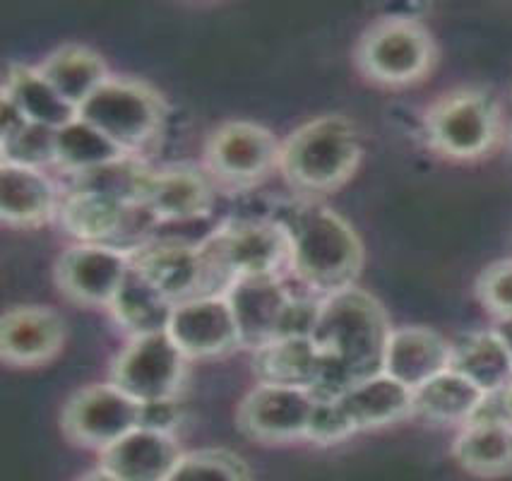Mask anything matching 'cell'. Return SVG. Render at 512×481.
I'll return each mask as SVG.
<instances>
[{"label":"cell","instance_id":"cell-1","mask_svg":"<svg viewBox=\"0 0 512 481\" xmlns=\"http://www.w3.org/2000/svg\"><path fill=\"white\" fill-rule=\"evenodd\" d=\"M390 335L388 313L366 289L323 296L311 335L327 364L320 397H337L359 380L383 373Z\"/></svg>","mask_w":512,"mask_h":481},{"label":"cell","instance_id":"cell-2","mask_svg":"<svg viewBox=\"0 0 512 481\" xmlns=\"http://www.w3.org/2000/svg\"><path fill=\"white\" fill-rule=\"evenodd\" d=\"M289 234V267L318 299L356 287L363 243L339 212L323 203H301L282 222Z\"/></svg>","mask_w":512,"mask_h":481},{"label":"cell","instance_id":"cell-3","mask_svg":"<svg viewBox=\"0 0 512 481\" xmlns=\"http://www.w3.org/2000/svg\"><path fill=\"white\" fill-rule=\"evenodd\" d=\"M361 135L347 116H315L282 142L279 169L301 193H332L361 164Z\"/></svg>","mask_w":512,"mask_h":481},{"label":"cell","instance_id":"cell-4","mask_svg":"<svg viewBox=\"0 0 512 481\" xmlns=\"http://www.w3.org/2000/svg\"><path fill=\"white\" fill-rule=\"evenodd\" d=\"M436 39L424 22L409 15H385L363 29L356 44L361 75L385 87L426 80L436 65Z\"/></svg>","mask_w":512,"mask_h":481},{"label":"cell","instance_id":"cell-5","mask_svg":"<svg viewBox=\"0 0 512 481\" xmlns=\"http://www.w3.org/2000/svg\"><path fill=\"white\" fill-rule=\"evenodd\" d=\"M77 118L97 128L113 145L135 157L157 138L166 118V102L152 85L138 77L111 75L85 104Z\"/></svg>","mask_w":512,"mask_h":481},{"label":"cell","instance_id":"cell-6","mask_svg":"<svg viewBox=\"0 0 512 481\" xmlns=\"http://www.w3.org/2000/svg\"><path fill=\"white\" fill-rule=\"evenodd\" d=\"M210 279H222V292L241 277L279 275L289 263V234L275 219H231L198 243Z\"/></svg>","mask_w":512,"mask_h":481},{"label":"cell","instance_id":"cell-7","mask_svg":"<svg viewBox=\"0 0 512 481\" xmlns=\"http://www.w3.org/2000/svg\"><path fill=\"white\" fill-rule=\"evenodd\" d=\"M428 145L450 159H479L496 147L500 106L479 87H460L431 104L424 118Z\"/></svg>","mask_w":512,"mask_h":481},{"label":"cell","instance_id":"cell-8","mask_svg":"<svg viewBox=\"0 0 512 481\" xmlns=\"http://www.w3.org/2000/svg\"><path fill=\"white\" fill-rule=\"evenodd\" d=\"M186 361L166 330L130 337L111 361V383L140 405L171 400L186 378Z\"/></svg>","mask_w":512,"mask_h":481},{"label":"cell","instance_id":"cell-9","mask_svg":"<svg viewBox=\"0 0 512 481\" xmlns=\"http://www.w3.org/2000/svg\"><path fill=\"white\" fill-rule=\"evenodd\" d=\"M282 142L253 121H226L205 142L207 174L226 186L246 188L279 169Z\"/></svg>","mask_w":512,"mask_h":481},{"label":"cell","instance_id":"cell-10","mask_svg":"<svg viewBox=\"0 0 512 481\" xmlns=\"http://www.w3.org/2000/svg\"><path fill=\"white\" fill-rule=\"evenodd\" d=\"M320 397L294 385L260 383L238 407V429L263 443H287L308 438Z\"/></svg>","mask_w":512,"mask_h":481},{"label":"cell","instance_id":"cell-11","mask_svg":"<svg viewBox=\"0 0 512 481\" xmlns=\"http://www.w3.org/2000/svg\"><path fill=\"white\" fill-rule=\"evenodd\" d=\"M63 431L70 441L109 448L140 426V402L111 383L85 385L63 407Z\"/></svg>","mask_w":512,"mask_h":481},{"label":"cell","instance_id":"cell-12","mask_svg":"<svg viewBox=\"0 0 512 481\" xmlns=\"http://www.w3.org/2000/svg\"><path fill=\"white\" fill-rule=\"evenodd\" d=\"M130 267V251L106 243H77L58 258L53 277L58 289L75 304L109 308Z\"/></svg>","mask_w":512,"mask_h":481},{"label":"cell","instance_id":"cell-13","mask_svg":"<svg viewBox=\"0 0 512 481\" xmlns=\"http://www.w3.org/2000/svg\"><path fill=\"white\" fill-rule=\"evenodd\" d=\"M166 332L188 361L214 359L243 347L234 311L224 292L178 301Z\"/></svg>","mask_w":512,"mask_h":481},{"label":"cell","instance_id":"cell-14","mask_svg":"<svg viewBox=\"0 0 512 481\" xmlns=\"http://www.w3.org/2000/svg\"><path fill=\"white\" fill-rule=\"evenodd\" d=\"M58 222L80 243L106 246H116L118 239L135 234V229L147 231L150 224H157L142 205L123 203L85 188H70L58 210Z\"/></svg>","mask_w":512,"mask_h":481},{"label":"cell","instance_id":"cell-15","mask_svg":"<svg viewBox=\"0 0 512 481\" xmlns=\"http://www.w3.org/2000/svg\"><path fill=\"white\" fill-rule=\"evenodd\" d=\"M226 301L234 311L243 347L258 349L282 335L294 294L279 275L241 277L224 289Z\"/></svg>","mask_w":512,"mask_h":481},{"label":"cell","instance_id":"cell-16","mask_svg":"<svg viewBox=\"0 0 512 481\" xmlns=\"http://www.w3.org/2000/svg\"><path fill=\"white\" fill-rule=\"evenodd\" d=\"M65 320L51 306H10L0 320V359L15 368H37L61 354Z\"/></svg>","mask_w":512,"mask_h":481},{"label":"cell","instance_id":"cell-17","mask_svg":"<svg viewBox=\"0 0 512 481\" xmlns=\"http://www.w3.org/2000/svg\"><path fill=\"white\" fill-rule=\"evenodd\" d=\"M130 260H133L135 270L174 304L186 301L190 296L210 294L205 289L210 275L202 263L198 243L193 246V243L171 239L138 243L135 248H130Z\"/></svg>","mask_w":512,"mask_h":481},{"label":"cell","instance_id":"cell-18","mask_svg":"<svg viewBox=\"0 0 512 481\" xmlns=\"http://www.w3.org/2000/svg\"><path fill=\"white\" fill-rule=\"evenodd\" d=\"M63 195L44 169L0 162V217L8 227L34 229L58 219Z\"/></svg>","mask_w":512,"mask_h":481},{"label":"cell","instance_id":"cell-19","mask_svg":"<svg viewBox=\"0 0 512 481\" xmlns=\"http://www.w3.org/2000/svg\"><path fill=\"white\" fill-rule=\"evenodd\" d=\"M210 178L193 166L152 169L140 205L154 222H193L212 210Z\"/></svg>","mask_w":512,"mask_h":481},{"label":"cell","instance_id":"cell-20","mask_svg":"<svg viewBox=\"0 0 512 481\" xmlns=\"http://www.w3.org/2000/svg\"><path fill=\"white\" fill-rule=\"evenodd\" d=\"M452 455L474 477H508L512 474V421L500 417L491 400H486L479 414L462 426Z\"/></svg>","mask_w":512,"mask_h":481},{"label":"cell","instance_id":"cell-21","mask_svg":"<svg viewBox=\"0 0 512 481\" xmlns=\"http://www.w3.org/2000/svg\"><path fill=\"white\" fill-rule=\"evenodd\" d=\"M181 457L171 433L138 426L101 450V467L121 481H166Z\"/></svg>","mask_w":512,"mask_h":481},{"label":"cell","instance_id":"cell-22","mask_svg":"<svg viewBox=\"0 0 512 481\" xmlns=\"http://www.w3.org/2000/svg\"><path fill=\"white\" fill-rule=\"evenodd\" d=\"M452 366V342L424 325L392 328L385 349L383 373L400 380L407 388H421L438 373Z\"/></svg>","mask_w":512,"mask_h":481},{"label":"cell","instance_id":"cell-23","mask_svg":"<svg viewBox=\"0 0 512 481\" xmlns=\"http://www.w3.org/2000/svg\"><path fill=\"white\" fill-rule=\"evenodd\" d=\"M255 373L260 383L294 385L320 397L325 380V356L311 335H289L253 349Z\"/></svg>","mask_w":512,"mask_h":481},{"label":"cell","instance_id":"cell-24","mask_svg":"<svg viewBox=\"0 0 512 481\" xmlns=\"http://www.w3.org/2000/svg\"><path fill=\"white\" fill-rule=\"evenodd\" d=\"M332 400L342 409L354 433L395 424L414 414V390L388 373L363 378Z\"/></svg>","mask_w":512,"mask_h":481},{"label":"cell","instance_id":"cell-25","mask_svg":"<svg viewBox=\"0 0 512 481\" xmlns=\"http://www.w3.org/2000/svg\"><path fill=\"white\" fill-rule=\"evenodd\" d=\"M486 395L512 383V344L498 330H474L452 342V366Z\"/></svg>","mask_w":512,"mask_h":481},{"label":"cell","instance_id":"cell-26","mask_svg":"<svg viewBox=\"0 0 512 481\" xmlns=\"http://www.w3.org/2000/svg\"><path fill=\"white\" fill-rule=\"evenodd\" d=\"M37 68L51 82V87L75 109H80L111 77L104 56L85 44L58 46Z\"/></svg>","mask_w":512,"mask_h":481},{"label":"cell","instance_id":"cell-27","mask_svg":"<svg viewBox=\"0 0 512 481\" xmlns=\"http://www.w3.org/2000/svg\"><path fill=\"white\" fill-rule=\"evenodd\" d=\"M3 97H8L25 114L29 123L61 130L77 118V109L68 104L37 65L8 63L3 77Z\"/></svg>","mask_w":512,"mask_h":481},{"label":"cell","instance_id":"cell-28","mask_svg":"<svg viewBox=\"0 0 512 481\" xmlns=\"http://www.w3.org/2000/svg\"><path fill=\"white\" fill-rule=\"evenodd\" d=\"M488 395L455 368L438 373L414 390V414L436 424H467L484 407Z\"/></svg>","mask_w":512,"mask_h":481},{"label":"cell","instance_id":"cell-29","mask_svg":"<svg viewBox=\"0 0 512 481\" xmlns=\"http://www.w3.org/2000/svg\"><path fill=\"white\" fill-rule=\"evenodd\" d=\"M174 306V301L166 299L152 282H147L135 267H130L121 292L116 294L109 311L113 320L125 332H130V337H140L169 328Z\"/></svg>","mask_w":512,"mask_h":481},{"label":"cell","instance_id":"cell-30","mask_svg":"<svg viewBox=\"0 0 512 481\" xmlns=\"http://www.w3.org/2000/svg\"><path fill=\"white\" fill-rule=\"evenodd\" d=\"M130 157L121 147L101 135L82 118L56 130V142H53V164L65 174H87V171L99 169V166L116 162V159Z\"/></svg>","mask_w":512,"mask_h":481},{"label":"cell","instance_id":"cell-31","mask_svg":"<svg viewBox=\"0 0 512 481\" xmlns=\"http://www.w3.org/2000/svg\"><path fill=\"white\" fill-rule=\"evenodd\" d=\"M166 481H250V474L241 457L214 448L183 455Z\"/></svg>","mask_w":512,"mask_h":481},{"label":"cell","instance_id":"cell-32","mask_svg":"<svg viewBox=\"0 0 512 481\" xmlns=\"http://www.w3.org/2000/svg\"><path fill=\"white\" fill-rule=\"evenodd\" d=\"M53 142H56V130L27 123L13 135L0 138V162L34 166L44 169L46 164H53Z\"/></svg>","mask_w":512,"mask_h":481},{"label":"cell","instance_id":"cell-33","mask_svg":"<svg viewBox=\"0 0 512 481\" xmlns=\"http://www.w3.org/2000/svg\"><path fill=\"white\" fill-rule=\"evenodd\" d=\"M476 299L493 318L512 323V258L491 263L476 279Z\"/></svg>","mask_w":512,"mask_h":481},{"label":"cell","instance_id":"cell-34","mask_svg":"<svg viewBox=\"0 0 512 481\" xmlns=\"http://www.w3.org/2000/svg\"><path fill=\"white\" fill-rule=\"evenodd\" d=\"M351 433H354V429H351V424L337 402L332 397H320L311 421V431H308V441L339 443L349 438Z\"/></svg>","mask_w":512,"mask_h":481},{"label":"cell","instance_id":"cell-35","mask_svg":"<svg viewBox=\"0 0 512 481\" xmlns=\"http://www.w3.org/2000/svg\"><path fill=\"white\" fill-rule=\"evenodd\" d=\"M178 419H181V407H178L176 397L140 405V426H145V429L171 433V429L178 424Z\"/></svg>","mask_w":512,"mask_h":481},{"label":"cell","instance_id":"cell-36","mask_svg":"<svg viewBox=\"0 0 512 481\" xmlns=\"http://www.w3.org/2000/svg\"><path fill=\"white\" fill-rule=\"evenodd\" d=\"M488 397H491V400H493V405H496V409L500 412V417H505L508 421H512V383L503 390V393L488 395Z\"/></svg>","mask_w":512,"mask_h":481},{"label":"cell","instance_id":"cell-37","mask_svg":"<svg viewBox=\"0 0 512 481\" xmlns=\"http://www.w3.org/2000/svg\"><path fill=\"white\" fill-rule=\"evenodd\" d=\"M80 481H121V479H116L111 472H106L104 467H99V469H92V472H87Z\"/></svg>","mask_w":512,"mask_h":481}]
</instances>
